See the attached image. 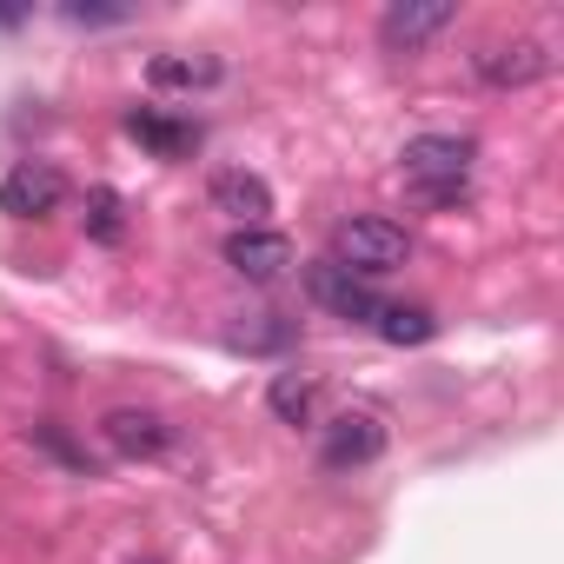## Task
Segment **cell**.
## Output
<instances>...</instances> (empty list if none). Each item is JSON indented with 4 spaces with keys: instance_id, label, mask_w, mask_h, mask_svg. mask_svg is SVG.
<instances>
[{
    "instance_id": "6da1fadb",
    "label": "cell",
    "mask_w": 564,
    "mask_h": 564,
    "mask_svg": "<svg viewBox=\"0 0 564 564\" xmlns=\"http://www.w3.org/2000/svg\"><path fill=\"white\" fill-rule=\"evenodd\" d=\"M471 140H458V133H419V140H405V153H399V173H405V186L425 199V206H465V173H471Z\"/></svg>"
},
{
    "instance_id": "7a4b0ae2",
    "label": "cell",
    "mask_w": 564,
    "mask_h": 564,
    "mask_svg": "<svg viewBox=\"0 0 564 564\" xmlns=\"http://www.w3.org/2000/svg\"><path fill=\"white\" fill-rule=\"evenodd\" d=\"M333 265H346L352 279H386L412 259V232L386 213H359V219H339L333 226Z\"/></svg>"
},
{
    "instance_id": "3957f363",
    "label": "cell",
    "mask_w": 564,
    "mask_h": 564,
    "mask_svg": "<svg viewBox=\"0 0 564 564\" xmlns=\"http://www.w3.org/2000/svg\"><path fill=\"white\" fill-rule=\"evenodd\" d=\"M471 74H478L485 87L511 94V87H531V80H544V74H551V54H544V41H531V34H511V41H485V47L471 54Z\"/></svg>"
},
{
    "instance_id": "277c9868",
    "label": "cell",
    "mask_w": 564,
    "mask_h": 564,
    "mask_svg": "<svg viewBox=\"0 0 564 564\" xmlns=\"http://www.w3.org/2000/svg\"><path fill=\"white\" fill-rule=\"evenodd\" d=\"M226 265L239 279H252V286H272V279L293 272V239L272 232V226H232L226 232Z\"/></svg>"
},
{
    "instance_id": "5b68a950",
    "label": "cell",
    "mask_w": 564,
    "mask_h": 564,
    "mask_svg": "<svg viewBox=\"0 0 564 564\" xmlns=\"http://www.w3.org/2000/svg\"><path fill=\"white\" fill-rule=\"evenodd\" d=\"M61 199H67V180L47 160H21L8 180H0V213L8 219H54Z\"/></svg>"
},
{
    "instance_id": "8992f818",
    "label": "cell",
    "mask_w": 564,
    "mask_h": 564,
    "mask_svg": "<svg viewBox=\"0 0 564 564\" xmlns=\"http://www.w3.org/2000/svg\"><path fill=\"white\" fill-rule=\"evenodd\" d=\"M386 452V425H379V412H366V405H352V412H339V419H326V438H319V458L333 465V471H359V465H372Z\"/></svg>"
},
{
    "instance_id": "52a82bcc",
    "label": "cell",
    "mask_w": 564,
    "mask_h": 564,
    "mask_svg": "<svg viewBox=\"0 0 564 564\" xmlns=\"http://www.w3.org/2000/svg\"><path fill=\"white\" fill-rule=\"evenodd\" d=\"M306 293H313L333 319H352V326H372V313H379V293L366 286V279H352L346 265H333V259L306 265Z\"/></svg>"
},
{
    "instance_id": "ba28073f",
    "label": "cell",
    "mask_w": 564,
    "mask_h": 564,
    "mask_svg": "<svg viewBox=\"0 0 564 564\" xmlns=\"http://www.w3.org/2000/svg\"><path fill=\"white\" fill-rule=\"evenodd\" d=\"M100 438H107V452H120V458H160V452L173 445V425H166L160 412L120 405V412L100 419Z\"/></svg>"
},
{
    "instance_id": "9c48e42d",
    "label": "cell",
    "mask_w": 564,
    "mask_h": 564,
    "mask_svg": "<svg viewBox=\"0 0 564 564\" xmlns=\"http://www.w3.org/2000/svg\"><path fill=\"white\" fill-rule=\"evenodd\" d=\"M452 28V0H392V8L379 14V41L386 47H425L432 34H445Z\"/></svg>"
},
{
    "instance_id": "30bf717a",
    "label": "cell",
    "mask_w": 564,
    "mask_h": 564,
    "mask_svg": "<svg viewBox=\"0 0 564 564\" xmlns=\"http://www.w3.org/2000/svg\"><path fill=\"white\" fill-rule=\"evenodd\" d=\"M213 206L232 213L239 226H259L272 213V186L259 173H246V166H226V173H213Z\"/></svg>"
},
{
    "instance_id": "8fae6325",
    "label": "cell",
    "mask_w": 564,
    "mask_h": 564,
    "mask_svg": "<svg viewBox=\"0 0 564 564\" xmlns=\"http://www.w3.org/2000/svg\"><path fill=\"white\" fill-rule=\"evenodd\" d=\"M127 133H133L140 147H153L160 160H180V153L199 147V127H193V120H166V113H153V107H133V113H127Z\"/></svg>"
},
{
    "instance_id": "7c38bea8",
    "label": "cell",
    "mask_w": 564,
    "mask_h": 564,
    "mask_svg": "<svg viewBox=\"0 0 564 564\" xmlns=\"http://www.w3.org/2000/svg\"><path fill=\"white\" fill-rule=\"evenodd\" d=\"M265 405H272V419H286V425H313V412H319V379H313V372H272Z\"/></svg>"
},
{
    "instance_id": "4fadbf2b",
    "label": "cell",
    "mask_w": 564,
    "mask_h": 564,
    "mask_svg": "<svg viewBox=\"0 0 564 564\" xmlns=\"http://www.w3.org/2000/svg\"><path fill=\"white\" fill-rule=\"evenodd\" d=\"M147 80L153 87H213L219 80V61L213 54H153L147 61Z\"/></svg>"
},
{
    "instance_id": "5bb4252c",
    "label": "cell",
    "mask_w": 564,
    "mask_h": 564,
    "mask_svg": "<svg viewBox=\"0 0 564 564\" xmlns=\"http://www.w3.org/2000/svg\"><path fill=\"white\" fill-rule=\"evenodd\" d=\"M372 333H379L386 346H425V339L438 333V319H432L425 306H386V300H379V313H372Z\"/></svg>"
},
{
    "instance_id": "9a60e30c",
    "label": "cell",
    "mask_w": 564,
    "mask_h": 564,
    "mask_svg": "<svg viewBox=\"0 0 564 564\" xmlns=\"http://www.w3.org/2000/svg\"><path fill=\"white\" fill-rule=\"evenodd\" d=\"M80 226H87V239H100V246H120V239H127V199H120L113 186H94V193H87V213H80Z\"/></svg>"
},
{
    "instance_id": "2e32d148",
    "label": "cell",
    "mask_w": 564,
    "mask_h": 564,
    "mask_svg": "<svg viewBox=\"0 0 564 564\" xmlns=\"http://www.w3.org/2000/svg\"><path fill=\"white\" fill-rule=\"evenodd\" d=\"M252 319H259V326H239V333H232V346L265 352V346H286V339H293V326L279 319V313H252Z\"/></svg>"
},
{
    "instance_id": "e0dca14e",
    "label": "cell",
    "mask_w": 564,
    "mask_h": 564,
    "mask_svg": "<svg viewBox=\"0 0 564 564\" xmlns=\"http://www.w3.org/2000/svg\"><path fill=\"white\" fill-rule=\"evenodd\" d=\"M28 438H34V445H41V452H54V458H61V465H74V471H87V452H80V445H74V438H67V432H61V425H34V432H28Z\"/></svg>"
},
{
    "instance_id": "ac0fdd59",
    "label": "cell",
    "mask_w": 564,
    "mask_h": 564,
    "mask_svg": "<svg viewBox=\"0 0 564 564\" xmlns=\"http://www.w3.org/2000/svg\"><path fill=\"white\" fill-rule=\"evenodd\" d=\"M67 21H80V28H107V21H127V8H87V0H67Z\"/></svg>"
},
{
    "instance_id": "d6986e66",
    "label": "cell",
    "mask_w": 564,
    "mask_h": 564,
    "mask_svg": "<svg viewBox=\"0 0 564 564\" xmlns=\"http://www.w3.org/2000/svg\"><path fill=\"white\" fill-rule=\"evenodd\" d=\"M147 564H160V557H147Z\"/></svg>"
}]
</instances>
